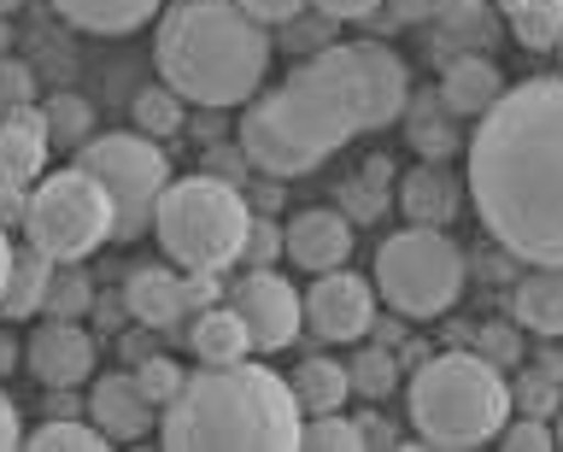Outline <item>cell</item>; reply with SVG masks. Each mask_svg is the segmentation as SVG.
<instances>
[{
    "mask_svg": "<svg viewBox=\"0 0 563 452\" xmlns=\"http://www.w3.org/2000/svg\"><path fill=\"white\" fill-rule=\"evenodd\" d=\"M229 306H235V318L246 323L253 353H282V346H294L299 323H306L299 288L288 283V276H276L271 265H253V271H246L241 283L229 288Z\"/></svg>",
    "mask_w": 563,
    "mask_h": 452,
    "instance_id": "30bf717a",
    "label": "cell"
},
{
    "mask_svg": "<svg viewBox=\"0 0 563 452\" xmlns=\"http://www.w3.org/2000/svg\"><path fill=\"white\" fill-rule=\"evenodd\" d=\"M399 212L411 223H429V230H446V223L464 212V183H457L440 159H422L417 170H405V183H399Z\"/></svg>",
    "mask_w": 563,
    "mask_h": 452,
    "instance_id": "2e32d148",
    "label": "cell"
},
{
    "mask_svg": "<svg viewBox=\"0 0 563 452\" xmlns=\"http://www.w3.org/2000/svg\"><path fill=\"white\" fill-rule=\"evenodd\" d=\"M558 54H563V36H558Z\"/></svg>",
    "mask_w": 563,
    "mask_h": 452,
    "instance_id": "816d5d0a",
    "label": "cell"
},
{
    "mask_svg": "<svg viewBox=\"0 0 563 452\" xmlns=\"http://www.w3.org/2000/svg\"><path fill=\"white\" fill-rule=\"evenodd\" d=\"M123 311H130L141 329H170V323H183V311H188L183 271H170V265H135L130 283H123Z\"/></svg>",
    "mask_w": 563,
    "mask_h": 452,
    "instance_id": "9a60e30c",
    "label": "cell"
},
{
    "mask_svg": "<svg viewBox=\"0 0 563 452\" xmlns=\"http://www.w3.org/2000/svg\"><path fill=\"white\" fill-rule=\"evenodd\" d=\"M299 306H306L311 335L323 341H364L376 329V283L352 276L346 265L317 271V283L299 294Z\"/></svg>",
    "mask_w": 563,
    "mask_h": 452,
    "instance_id": "8fae6325",
    "label": "cell"
},
{
    "mask_svg": "<svg viewBox=\"0 0 563 452\" xmlns=\"http://www.w3.org/2000/svg\"><path fill=\"white\" fill-rule=\"evenodd\" d=\"M271 30L235 0H176L158 19L153 65L194 107H246L271 71Z\"/></svg>",
    "mask_w": 563,
    "mask_h": 452,
    "instance_id": "277c9868",
    "label": "cell"
},
{
    "mask_svg": "<svg viewBox=\"0 0 563 452\" xmlns=\"http://www.w3.org/2000/svg\"><path fill=\"white\" fill-rule=\"evenodd\" d=\"M206 177L241 183V177H246V153H241V142H235V147H211V153H206Z\"/></svg>",
    "mask_w": 563,
    "mask_h": 452,
    "instance_id": "60d3db41",
    "label": "cell"
},
{
    "mask_svg": "<svg viewBox=\"0 0 563 452\" xmlns=\"http://www.w3.org/2000/svg\"><path fill=\"white\" fill-rule=\"evenodd\" d=\"M505 19L528 54H545L563 36V0H505Z\"/></svg>",
    "mask_w": 563,
    "mask_h": 452,
    "instance_id": "484cf974",
    "label": "cell"
},
{
    "mask_svg": "<svg viewBox=\"0 0 563 452\" xmlns=\"http://www.w3.org/2000/svg\"><path fill=\"white\" fill-rule=\"evenodd\" d=\"M346 382H352V394H358V399L382 406V399L399 388V364H394V353H387L382 341L376 346H358V353L346 359Z\"/></svg>",
    "mask_w": 563,
    "mask_h": 452,
    "instance_id": "4316f807",
    "label": "cell"
},
{
    "mask_svg": "<svg viewBox=\"0 0 563 452\" xmlns=\"http://www.w3.org/2000/svg\"><path fill=\"white\" fill-rule=\"evenodd\" d=\"M188 346H194V359H200V364H235V359L253 353V341H246V323L235 318V306H206L200 318H194Z\"/></svg>",
    "mask_w": 563,
    "mask_h": 452,
    "instance_id": "cb8c5ba5",
    "label": "cell"
},
{
    "mask_svg": "<svg viewBox=\"0 0 563 452\" xmlns=\"http://www.w3.org/2000/svg\"><path fill=\"white\" fill-rule=\"evenodd\" d=\"M47 276H53V258L35 253L30 241L12 247V265H7V283H0V311L7 318H35L47 300Z\"/></svg>",
    "mask_w": 563,
    "mask_h": 452,
    "instance_id": "603a6c76",
    "label": "cell"
},
{
    "mask_svg": "<svg viewBox=\"0 0 563 452\" xmlns=\"http://www.w3.org/2000/svg\"><path fill=\"white\" fill-rule=\"evenodd\" d=\"M183 107L188 100L170 89V82H158V89H141L130 100V118H135V130L141 135H153V142H170L176 130H183Z\"/></svg>",
    "mask_w": 563,
    "mask_h": 452,
    "instance_id": "83f0119b",
    "label": "cell"
},
{
    "mask_svg": "<svg viewBox=\"0 0 563 452\" xmlns=\"http://www.w3.org/2000/svg\"><path fill=\"white\" fill-rule=\"evenodd\" d=\"M299 447L306 452H364L358 441V423L341 411H311V417H299Z\"/></svg>",
    "mask_w": 563,
    "mask_h": 452,
    "instance_id": "1f68e13d",
    "label": "cell"
},
{
    "mask_svg": "<svg viewBox=\"0 0 563 452\" xmlns=\"http://www.w3.org/2000/svg\"><path fill=\"white\" fill-rule=\"evenodd\" d=\"M24 200H30L24 183H0V230H18V223H24Z\"/></svg>",
    "mask_w": 563,
    "mask_h": 452,
    "instance_id": "b9f144b4",
    "label": "cell"
},
{
    "mask_svg": "<svg viewBox=\"0 0 563 452\" xmlns=\"http://www.w3.org/2000/svg\"><path fill=\"white\" fill-rule=\"evenodd\" d=\"M282 258V230L271 218H246V241H241V265H276Z\"/></svg>",
    "mask_w": 563,
    "mask_h": 452,
    "instance_id": "d590c367",
    "label": "cell"
},
{
    "mask_svg": "<svg viewBox=\"0 0 563 452\" xmlns=\"http://www.w3.org/2000/svg\"><path fill=\"white\" fill-rule=\"evenodd\" d=\"M12 447H24V423H18V406L0 394V452H12Z\"/></svg>",
    "mask_w": 563,
    "mask_h": 452,
    "instance_id": "f6af8a7d",
    "label": "cell"
},
{
    "mask_svg": "<svg viewBox=\"0 0 563 452\" xmlns=\"http://www.w3.org/2000/svg\"><path fill=\"white\" fill-rule=\"evenodd\" d=\"M470 195L517 265H563V77H528L482 112Z\"/></svg>",
    "mask_w": 563,
    "mask_h": 452,
    "instance_id": "7a4b0ae2",
    "label": "cell"
},
{
    "mask_svg": "<svg viewBox=\"0 0 563 452\" xmlns=\"http://www.w3.org/2000/svg\"><path fill=\"white\" fill-rule=\"evenodd\" d=\"M24 241L35 253H47L53 265H82L88 253H100L112 241V195L88 177L82 165H65V170H42L30 183V200H24Z\"/></svg>",
    "mask_w": 563,
    "mask_h": 452,
    "instance_id": "ba28073f",
    "label": "cell"
},
{
    "mask_svg": "<svg viewBox=\"0 0 563 452\" xmlns=\"http://www.w3.org/2000/svg\"><path fill=\"white\" fill-rule=\"evenodd\" d=\"M482 359H487V364H499V371H505V364H517V359H522V341H517V329H505V323H487V329H482Z\"/></svg>",
    "mask_w": 563,
    "mask_h": 452,
    "instance_id": "74e56055",
    "label": "cell"
},
{
    "mask_svg": "<svg viewBox=\"0 0 563 452\" xmlns=\"http://www.w3.org/2000/svg\"><path fill=\"white\" fill-rule=\"evenodd\" d=\"M352 423H358V441L364 447H394V423H387V417L364 411V417H352Z\"/></svg>",
    "mask_w": 563,
    "mask_h": 452,
    "instance_id": "ee69618b",
    "label": "cell"
},
{
    "mask_svg": "<svg viewBox=\"0 0 563 452\" xmlns=\"http://www.w3.org/2000/svg\"><path fill=\"white\" fill-rule=\"evenodd\" d=\"M35 100V71L24 59H12V54H0V112H12V107H30Z\"/></svg>",
    "mask_w": 563,
    "mask_h": 452,
    "instance_id": "8d00e7d4",
    "label": "cell"
},
{
    "mask_svg": "<svg viewBox=\"0 0 563 452\" xmlns=\"http://www.w3.org/2000/svg\"><path fill=\"white\" fill-rule=\"evenodd\" d=\"M158 447L170 452H294L299 406L271 364H206L158 417Z\"/></svg>",
    "mask_w": 563,
    "mask_h": 452,
    "instance_id": "3957f363",
    "label": "cell"
},
{
    "mask_svg": "<svg viewBox=\"0 0 563 452\" xmlns=\"http://www.w3.org/2000/svg\"><path fill=\"white\" fill-rule=\"evenodd\" d=\"M95 306H100V300H95V283H88L82 265H53L47 300H42L47 318H82V311H95Z\"/></svg>",
    "mask_w": 563,
    "mask_h": 452,
    "instance_id": "4dcf8cb0",
    "label": "cell"
},
{
    "mask_svg": "<svg viewBox=\"0 0 563 452\" xmlns=\"http://www.w3.org/2000/svg\"><path fill=\"white\" fill-rule=\"evenodd\" d=\"M30 452H106L112 441L100 434V423H82V417H47L42 429L24 434Z\"/></svg>",
    "mask_w": 563,
    "mask_h": 452,
    "instance_id": "f1b7e54d",
    "label": "cell"
},
{
    "mask_svg": "<svg viewBox=\"0 0 563 452\" xmlns=\"http://www.w3.org/2000/svg\"><path fill=\"white\" fill-rule=\"evenodd\" d=\"M510 318L545 341H563V265H534L510 288Z\"/></svg>",
    "mask_w": 563,
    "mask_h": 452,
    "instance_id": "d6986e66",
    "label": "cell"
},
{
    "mask_svg": "<svg viewBox=\"0 0 563 452\" xmlns=\"http://www.w3.org/2000/svg\"><path fill=\"white\" fill-rule=\"evenodd\" d=\"M552 447H563V406L552 411Z\"/></svg>",
    "mask_w": 563,
    "mask_h": 452,
    "instance_id": "c3c4849f",
    "label": "cell"
},
{
    "mask_svg": "<svg viewBox=\"0 0 563 452\" xmlns=\"http://www.w3.org/2000/svg\"><path fill=\"white\" fill-rule=\"evenodd\" d=\"M47 170V118L30 107L0 112V183H35Z\"/></svg>",
    "mask_w": 563,
    "mask_h": 452,
    "instance_id": "e0dca14e",
    "label": "cell"
},
{
    "mask_svg": "<svg viewBox=\"0 0 563 452\" xmlns=\"http://www.w3.org/2000/svg\"><path fill=\"white\" fill-rule=\"evenodd\" d=\"M235 7L246 12V19H258L264 30H271V24H288V19H299V12L311 7V0H235Z\"/></svg>",
    "mask_w": 563,
    "mask_h": 452,
    "instance_id": "ab89813d",
    "label": "cell"
},
{
    "mask_svg": "<svg viewBox=\"0 0 563 452\" xmlns=\"http://www.w3.org/2000/svg\"><path fill=\"white\" fill-rule=\"evenodd\" d=\"M329 30H334V19H323V12H317V19H288V24H282V42H288V47H306V54H317V47L329 42Z\"/></svg>",
    "mask_w": 563,
    "mask_h": 452,
    "instance_id": "f35d334b",
    "label": "cell"
},
{
    "mask_svg": "<svg viewBox=\"0 0 563 452\" xmlns=\"http://www.w3.org/2000/svg\"><path fill=\"white\" fill-rule=\"evenodd\" d=\"M24 364L42 388H77L95 376V335L82 329V318H47L24 341Z\"/></svg>",
    "mask_w": 563,
    "mask_h": 452,
    "instance_id": "7c38bea8",
    "label": "cell"
},
{
    "mask_svg": "<svg viewBox=\"0 0 563 452\" xmlns=\"http://www.w3.org/2000/svg\"><path fill=\"white\" fill-rule=\"evenodd\" d=\"M282 253H288V265L311 271V276L346 265V253H352V218H341L334 206H306V212L288 218V230H282Z\"/></svg>",
    "mask_w": 563,
    "mask_h": 452,
    "instance_id": "4fadbf2b",
    "label": "cell"
},
{
    "mask_svg": "<svg viewBox=\"0 0 563 452\" xmlns=\"http://www.w3.org/2000/svg\"><path fill=\"white\" fill-rule=\"evenodd\" d=\"M434 95L452 118H482L505 95V77L487 54H457V59H446V77H440Z\"/></svg>",
    "mask_w": 563,
    "mask_h": 452,
    "instance_id": "ac0fdd59",
    "label": "cell"
},
{
    "mask_svg": "<svg viewBox=\"0 0 563 452\" xmlns=\"http://www.w3.org/2000/svg\"><path fill=\"white\" fill-rule=\"evenodd\" d=\"M405 135H411V147L422 153V159H452L457 153V124H452V112L440 107V95H417V100H405Z\"/></svg>",
    "mask_w": 563,
    "mask_h": 452,
    "instance_id": "d4e9b609",
    "label": "cell"
},
{
    "mask_svg": "<svg viewBox=\"0 0 563 452\" xmlns=\"http://www.w3.org/2000/svg\"><path fill=\"white\" fill-rule=\"evenodd\" d=\"M18 7H24V0H0V19H7V12H18Z\"/></svg>",
    "mask_w": 563,
    "mask_h": 452,
    "instance_id": "681fc988",
    "label": "cell"
},
{
    "mask_svg": "<svg viewBox=\"0 0 563 452\" xmlns=\"http://www.w3.org/2000/svg\"><path fill=\"white\" fill-rule=\"evenodd\" d=\"M135 382H141V394L153 399V411L158 406H170L176 394H183V382H188V371L176 359H158V353H147V359H135Z\"/></svg>",
    "mask_w": 563,
    "mask_h": 452,
    "instance_id": "d6a6232c",
    "label": "cell"
},
{
    "mask_svg": "<svg viewBox=\"0 0 563 452\" xmlns=\"http://www.w3.org/2000/svg\"><path fill=\"white\" fill-rule=\"evenodd\" d=\"M510 406H517L522 417H545V423H552V411L563 406V399H558V376L522 371L517 382H510Z\"/></svg>",
    "mask_w": 563,
    "mask_h": 452,
    "instance_id": "836d02e7",
    "label": "cell"
},
{
    "mask_svg": "<svg viewBox=\"0 0 563 452\" xmlns=\"http://www.w3.org/2000/svg\"><path fill=\"white\" fill-rule=\"evenodd\" d=\"M77 165L112 195V241H135V235L153 230L158 195L170 188L165 142H153V135H141V130L88 135Z\"/></svg>",
    "mask_w": 563,
    "mask_h": 452,
    "instance_id": "9c48e42d",
    "label": "cell"
},
{
    "mask_svg": "<svg viewBox=\"0 0 563 452\" xmlns=\"http://www.w3.org/2000/svg\"><path fill=\"white\" fill-rule=\"evenodd\" d=\"M323 19H334V24H346V19H369V12L382 7V0H311Z\"/></svg>",
    "mask_w": 563,
    "mask_h": 452,
    "instance_id": "7bdbcfd3",
    "label": "cell"
},
{
    "mask_svg": "<svg viewBox=\"0 0 563 452\" xmlns=\"http://www.w3.org/2000/svg\"><path fill=\"white\" fill-rule=\"evenodd\" d=\"M288 388H294L299 417H311V411H341L346 399H352L346 364H334V359H323V353L299 359V364H294V376H288Z\"/></svg>",
    "mask_w": 563,
    "mask_h": 452,
    "instance_id": "7402d4cb",
    "label": "cell"
},
{
    "mask_svg": "<svg viewBox=\"0 0 563 452\" xmlns=\"http://www.w3.org/2000/svg\"><path fill=\"white\" fill-rule=\"evenodd\" d=\"M493 441L505 452H552V423H545V417H517V423H510L505 417V429L493 434Z\"/></svg>",
    "mask_w": 563,
    "mask_h": 452,
    "instance_id": "e575fe53",
    "label": "cell"
},
{
    "mask_svg": "<svg viewBox=\"0 0 563 452\" xmlns=\"http://www.w3.org/2000/svg\"><path fill=\"white\" fill-rule=\"evenodd\" d=\"M411 100L405 59L382 42H323L276 89L246 100L241 153L258 177L294 183L334 159L346 142L387 130Z\"/></svg>",
    "mask_w": 563,
    "mask_h": 452,
    "instance_id": "6da1fadb",
    "label": "cell"
},
{
    "mask_svg": "<svg viewBox=\"0 0 563 452\" xmlns=\"http://www.w3.org/2000/svg\"><path fill=\"white\" fill-rule=\"evenodd\" d=\"M18 359H24V341H12L7 329H0V376H12V371H18Z\"/></svg>",
    "mask_w": 563,
    "mask_h": 452,
    "instance_id": "bcb514c9",
    "label": "cell"
},
{
    "mask_svg": "<svg viewBox=\"0 0 563 452\" xmlns=\"http://www.w3.org/2000/svg\"><path fill=\"white\" fill-rule=\"evenodd\" d=\"M158 7L165 0H53V12H59L65 24H77L82 36H135L147 19H158Z\"/></svg>",
    "mask_w": 563,
    "mask_h": 452,
    "instance_id": "ffe728a7",
    "label": "cell"
},
{
    "mask_svg": "<svg viewBox=\"0 0 563 452\" xmlns=\"http://www.w3.org/2000/svg\"><path fill=\"white\" fill-rule=\"evenodd\" d=\"M411 429L440 452L487 447L510 417V382L482 353H434L411 376Z\"/></svg>",
    "mask_w": 563,
    "mask_h": 452,
    "instance_id": "5b68a950",
    "label": "cell"
},
{
    "mask_svg": "<svg viewBox=\"0 0 563 452\" xmlns=\"http://www.w3.org/2000/svg\"><path fill=\"white\" fill-rule=\"evenodd\" d=\"M7 265H12V241H7V230H0V283H7Z\"/></svg>",
    "mask_w": 563,
    "mask_h": 452,
    "instance_id": "7dc6e473",
    "label": "cell"
},
{
    "mask_svg": "<svg viewBox=\"0 0 563 452\" xmlns=\"http://www.w3.org/2000/svg\"><path fill=\"white\" fill-rule=\"evenodd\" d=\"M376 294L399 311L405 323H434L446 318L464 294V253L446 230L411 223L376 247Z\"/></svg>",
    "mask_w": 563,
    "mask_h": 452,
    "instance_id": "52a82bcc",
    "label": "cell"
},
{
    "mask_svg": "<svg viewBox=\"0 0 563 452\" xmlns=\"http://www.w3.org/2000/svg\"><path fill=\"white\" fill-rule=\"evenodd\" d=\"M7 42H12V30H0V54H7Z\"/></svg>",
    "mask_w": 563,
    "mask_h": 452,
    "instance_id": "f907efd6",
    "label": "cell"
},
{
    "mask_svg": "<svg viewBox=\"0 0 563 452\" xmlns=\"http://www.w3.org/2000/svg\"><path fill=\"white\" fill-rule=\"evenodd\" d=\"M429 36H434V47H440V59H457V54H475V47L487 54V42L499 36V30H493L482 0H434Z\"/></svg>",
    "mask_w": 563,
    "mask_h": 452,
    "instance_id": "44dd1931",
    "label": "cell"
},
{
    "mask_svg": "<svg viewBox=\"0 0 563 452\" xmlns=\"http://www.w3.org/2000/svg\"><path fill=\"white\" fill-rule=\"evenodd\" d=\"M42 118H47V147H82L95 135V107L82 95H53Z\"/></svg>",
    "mask_w": 563,
    "mask_h": 452,
    "instance_id": "f546056e",
    "label": "cell"
},
{
    "mask_svg": "<svg viewBox=\"0 0 563 452\" xmlns=\"http://www.w3.org/2000/svg\"><path fill=\"white\" fill-rule=\"evenodd\" d=\"M88 417L100 423L106 441H141L153 429V399L141 394L135 371H106L88 388Z\"/></svg>",
    "mask_w": 563,
    "mask_h": 452,
    "instance_id": "5bb4252c",
    "label": "cell"
},
{
    "mask_svg": "<svg viewBox=\"0 0 563 452\" xmlns=\"http://www.w3.org/2000/svg\"><path fill=\"white\" fill-rule=\"evenodd\" d=\"M246 206L241 183H223V177H183L158 195V212H153V235L165 258L176 271H211L223 276L229 265H241V241H246Z\"/></svg>",
    "mask_w": 563,
    "mask_h": 452,
    "instance_id": "8992f818",
    "label": "cell"
}]
</instances>
